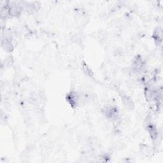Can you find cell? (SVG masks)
Returning a JSON list of instances; mask_svg holds the SVG:
<instances>
[{
  "instance_id": "cell-5",
  "label": "cell",
  "mask_w": 163,
  "mask_h": 163,
  "mask_svg": "<svg viewBox=\"0 0 163 163\" xmlns=\"http://www.w3.org/2000/svg\"><path fill=\"white\" fill-rule=\"evenodd\" d=\"M149 131L150 132L152 138H156L157 132L156 128H155L153 125H150L149 126Z\"/></svg>"
},
{
  "instance_id": "cell-3",
  "label": "cell",
  "mask_w": 163,
  "mask_h": 163,
  "mask_svg": "<svg viewBox=\"0 0 163 163\" xmlns=\"http://www.w3.org/2000/svg\"><path fill=\"white\" fill-rule=\"evenodd\" d=\"M2 45L3 49L7 52H11L13 50V45L11 40L9 38H5L3 40H2Z\"/></svg>"
},
{
  "instance_id": "cell-2",
  "label": "cell",
  "mask_w": 163,
  "mask_h": 163,
  "mask_svg": "<svg viewBox=\"0 0 163 163\" xmlns=\"http://www.w3.org/2000/svg\"><path fill=\"white\" fill-rule=\"evenodd\" d=\"M122 101L124 105L126 106V108L129 109H133L134 108V103L133 101L132 100L129 96H122Z\"/></svg>"
},
{
  "instance_id": "cell-1",
  "label": "cell",
  "mask_w": 163,
  "mask_h": 163,
  "mask_svg": "<svg viewBox=\"0 0 163 163\" xmlns=\"http://www.w3.org/2000/svg\"><path fill=\"white\" fill-rule=\"evenodd\" d=\"M103 112L106 117L109 119H115L119 117V111L117 107L112 106H106Z\"/></svg>"
},
{
  "instance_id": "cell-4",
  "label": "cell",
  "mask_w": 163,
  "mask_h": 163,
  "mask_svg": "<svg viewBox=\"0 0 163 163\" xmlns=\"http://www.w3.org/2000/svg\"><path fill=\"white\" fill-rule=\"evenodd\" d=\"M67 99L69 103H70L71 105H72L73 106L76 105L77 103H78V96H77L75 92L69 93L67 96Z\"/></svg>"
}]
</instances>
